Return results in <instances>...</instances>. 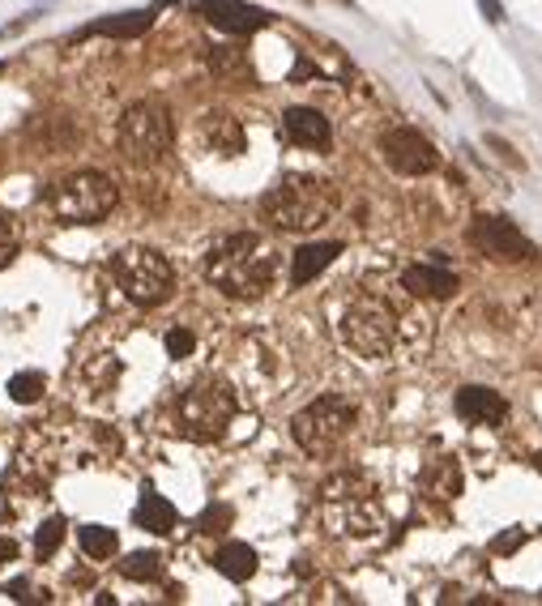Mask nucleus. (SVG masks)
<instances>
[{
    "instance_id": "7c9ffc66",
    "label": "nucleus",
    "mask_w": 542,
    "mask_h": 606,
    "mask_svg": "<svg viewBox=\"0 0 542 606\" xmlns=\"http://www.w3.org/2000/svg\"><path fill=\"white\" fill-rule=\"evenodd\" d=\"M521 530H508V534H500L496 542H491V551H513V547H521Z\"/></svg>"
},
{
    "instance_id": "393cba45",
    "label": "nucleus",
    "mask_w": 542,
    "mask_h": 606,
    "mask_svg": "<svg viewBox=\"0 0 542 606\" xmlns=\"http://www.w3.org/2000/svg\"><path fill=\"white\" fill-rule=\"evenodd\" d=\"M43 389H47L43 372H18V376H9V397H13V402H22V406L39 402Z\"/></svg>"
},
{
    "instance_id": "2f4dec72",
    "label": "nucleus",
    "mask_w": 542,
    "mask_h": 606,
    "mask_svg": "<svg viewBox=\"0 0 542 606\" xmlns=\"http://www.w3.org/2000/svg\"><path fill=\"white\" fill-rule=\"evenodd\" d=\"M9 560H18V542H13V538H5V534H0V568H5Z\"/></svg>"
},
{
    "instance_id": "473e14b6",
    "label": "nucleus",
    "mask_w": 542,
    "mask_h": 606,
    "mask_svg": "<svg viewBox=\"0 0 542 606\" xmlns=\"http://www.w3.org/2000/svg\"><path fill=\"white\" fill-rule=\"evenodd\" d=\"M478 5H483L487 22H504V9H500V0H478Z\"/></svg>"
},
{
    "instance_id": "6e6552de",
    "label": "nucleus",
    "mask_w": 542,
    "mask_h": 606,
    "mask_svg": "<svg viewBox=\"0 0 542 606\" xmlns=\"http://www.w3.org/2000/svg\"><path fill=\"white\" fill-rule=\"evenodd\" d=\"M350 427H355V402L342 393H325L291 419V436L304 453H329L350 436Z\"/></svg>"
},
{
    "instance_id": "5701e85b",
    "label": "nucleus",
    "mask_w": 542,
    "mask_h": 606,
    "mask_svg": "<svg viewBox=\"0 0 542 606\" xmlns=\"http://www.w3.org/2000/svg\"><path fill=\"white\" fill-rule=\"evenodd\" d=\"M77 542H82L86 560H94V564H103V560L116 555V534H111L107 525H82V530H77Z\"/></svg>"
},
{
    "instance_id": "39448f33",
    "label": "nucleus",
    "mask_w": 542,
    "mask_h": 606,
    "mask_svg": "<svg viewBox=\"0 0 542 606\" xmlns=\"http://www.w3.org/2000/svg\"><path fill=\"white\" fill-rule=\"evenodd\" d=\"M321 504H325V521L329 530L338 534H372L380 525V508H376V487L363 474H338L321 487Z\"/></svg>"
},
{
    "instance_id": "f257e3e1",
    "label": "nucleus",
    "mask_w": 542,
    "mask_h": 606,
    "mask_svg": "<svg viewBox=\"0 0 542 606\" xmlns=\"http://www.w3.org/2000/svg\"><path fill=\"white\" fill-rule=\"evenodd\" d=\"M278 274V252L257 231H231L205 252V278L231 299H261Z\"/></svg>"
},
{
    "instance_id": "4be33fe9",
    "label": "nucleus",
    "mask_w": 542,
    "mask_h": 606,
    "mask_svg": "<svg viewBox=\"0 0 542 606\" xmlns=\"http://www.w3.org/2000/svg\"><path fill=\"white\" fill-rule=\"evenodd\" d=\"M210 69H214L218 82H231V86L252 82V65H248L244 47H214V52H210Z\"/></svg>"
},
{
    "instance_id": "dca6fc26",
    "label": "nucleus",
    "mask_w": 542,
    "mask_h": 606,
    "mask_svg": "<svg viewBox=\"0 0 542 606\" xmlns=\"http://www.w3.org/2000/svg\"><path fill=\"white\" fill-rule=\"evenodd\" d=\"M402 286L419 299H449L457 291V274H449L440 265H410L402 274Z\"/></svg>"
},
{
    "instance_id": "bb28decb",
    "label": "nucleus",
    "mask_w": 542,
    "mask_h": 606,
    "mask_svg": "<svg viewBox=\"0 0 542 606\" xmlns=\"http://www.w3.org/2000/svg\"><path fill=\"white\" fill-rule=\"evenodd\" d=\"M231 504H214V508H205V513H201V521H197V530L201 534H222V530H227V525H231Z\"/></svg>"
},
{
    "instance_id": "1a4fd4ad",
    "label": "nucleus",
    "mask_w": 542,
    "mask_h": 606,
    "mask_svg": "<svg viewBox=\"0 0 542 606\" xmlns=\"http://www.w3.org/2000/svg\"><path fill=\"white\" fill-rule=\"evenodd\" d=\"M171 150V116L163 103H137L124 111L120 120V154L133 167H154L163 163Z\"/></svg>"
},
{
    "instance_id": "20e7f679",
    "label": "nucleus",
    "mask_w": 542,
    "mask_h": 606,
    "mask_svg": "<svg viewBox=\"0 0 542 606\" xmlns=\"http://www.w3.org/2000/svg\"><path fill=\"white\" fill-rule=\"evenodd\" d=\"M116 184H111V175L103 171H73L65 180L52 184V193H47V205H52V214L60 222H103L111 210H116Z\"/></svg>"
},
{
    "instance_id": "423d86ee",
    "label": "nucleus",
    "mask_w": 542,
    "mask_h": 606,
    "mask_svg": "<svg viewBox=\"0 0 542 606\" xmlns=\"http://www.w3.org/2000/svg\"><path fill=\"white\" fill-rule=\"evenodd\" d=\"M342 342L363 359L389 355L397 342V312L380 295H355L342 312Z\"/></svg>"
},
{
    "instance_id": "b1692460",
    "label": "nucleus",
    "mask_w": 542,
    "mask_h": 606,
    "mask_svg": "<svg viewBox=\"0 0 542 606\" xmlns=\"http://www.w3.org/2000/svg\"><path fill=\"white\" fill-rule=\"evenodd\" d=\"M120 572L129 581H158L167 572V564H163V555H158V551H133V555H124V560H120Z\"/></svg>"
},
{
    "instance_id": "cd10ccee",
    "label": "nucleus",
    "mask_w": 542,
    "mask_h": 606,
    "mask_svg": "<svg viewBox=\"0 0 542 606\" xmlns=\"http://www.w3.org/2000/svg\"><path fill=\"white\" fill-rule=\"evenodd\" d=\"M13 257H18V231H13V222L0 214V269H5Z\"/></svg>"
},
{
    "instance_id": "a878e982",
    "label": "nucleus",
    "mask_w": 542,
    "mask_h": 606,
    "mask_svg": "<svg viewBox=\"0 0 542 606\" xmlns=\"http://www.w3.org/2000/svg\"><path fill=\"white\" fill-rule=\"evenodd\" d=\"M60 542H65V521L60 517H47L39 525V534H35V551H39V560H47V555H56L60 551Z\"/></svg>"
},
{
    "instance_id": "0eeeda50",
    "label": "nucleus",
    "mask_w": 542,
    "mask_h": 606,
    "mask_svg": "<svg viewBox=\"0 0 542 606\" xmlns=\"http://www.w3.org/2000/svg\"><path fill=\"white\" fill-rule=\"evenodd\" d=\"M111 278H116L120 295L141 303V308H154V303L171 299V286H175V274L163 252L154 248H124L116 252L111 261Z\"/></svg>"
},
{
    "instance_id": "412c9836",
    "label": "nucleus",
    "mask_w": 542,
    "mask_h": 606,
    "mask_svg": "<svg viewBox=\"0 0 542 606\" xmlns=\"http://www.w3.org/2000/svg\"><path fill=\"white\" fill-rule=\"evenodd\" d=\"M137 525L141 530H154V534H167L175 525V504L146 487L141 491V504H137Z\"/></svg>"
},
{
    "instance_id": "2eb2a0df",
    "label": "nucleus",
    "mask_w": 542,
    "mask_h": 606,
    "mask_svg": "<svg viewBox=\"0 0 542 606\" xmlns=\"http://www.w3.org/2000/svg\"><path fill=\"white\" fill-rule=\"evenodd\" d=\"M282 133L291 146H304V150H321L329 146V120L321 116V111H312V107H291V111H282Z\"/></svg>"
},
{
    "instance_id": "a211bd4d",
    "label": "nucleus",
    "mask_w": 542,
    "mask_h": 606,
    "mask_svg": "<svg viewBox=\"0 0 542 606\" xmlns=\"http://www.w3.org/2000/svg\"><path fill=\"white\" fill-rule=\"evenodd\" d=\"M158 9H137V13H124V18H103V22H90L82 30V39H94V35H107V39H137L146 35L154 26Z\"/></svg>"
},
{
    "instance_id": "f8f14e48",
    "label": "nucleus",
    "mask_w": 542,
    "mask_h": 606,
    "mask_svg": "<svg viewBox=\"0 0 542 606\" xmlns=\"http://www.w3.org/2000/svg\"><path fill=\"white\" fill-rule=\"evenodd\" d=\"M197 13L214 30H222V35H252V30H261L269 22L261 9L244 5V0H201Z\"/></svg>"
},
{
    "instance_id": "aec40b11",
    "label": "nucleus",
    "mask_w": 542,
    "mask_h": 606,
    "mask_svg": "<svg viewBox=\"0 0 542 606\" xmlns=\"http://www.w3.org/2000/svg\"><path fill=\"white\" fill-rule=\"evenodd\" d=\"M214 568L227 581H248L252 572H257V551H252L248 542H227V547L214 555Z\"/></svg>"
},
{
    "instance_id": "f03ea898",
    "label": "nucleus",
    "mask_w": 542,
    "mask_h": 606,
    "mask_svg": "<svg viewBox=\"0 0 542 606\" xmlns=\"http://www.w3.org/2000/svg\"><path fill=\"white\" fill-rule=\"evenodd\" d=\"M338 210V188L316 175H286L261 197V214L282 231H316Z\"/></svg>"
},
{
    "instance_id": "4468645a",
    "label": "nucleus",
    "mask_w": 542,
    "mask_h": 606,
    "mask_svg": "<svg viewBox=\"0 0 542 606\" xmlns=\"http://www.w3.org/2000/svg\"><path fill=\"white\" fill-rule=\"evenodd\" d=\"M457 414L466 423H478V427H500L508 419V402L496 393V389H483V385H466L457 393Z\"/></svg>"
},
{
    "instance_id": "9b49d317",
    "label": "nucleus",
    "mask_w": 542,
    "mask_h": 606,
    "mask_svg": "<svg viewBox=\"0 0 542 606\" xmlns=\"http://www.w3.org/2000/svg\"><path fill=\"white\" fill-rule=\"evenodd\" d=\"M380 154H385V163L397 175H427L440 163L436 146L419 129H389L385 137H380Z\"/></svg>"
},
{
    "instance_id": "c756f323",
    "label": "nucleus",
    "mask_w": 542,
    "mask_h": 606,
    "mask_svg": "<svg viewBox=\"0 0 542 606\" xmlns=\"http://www.w3.org/2000/svg\"><path fill=\"white\" fill-rule=\"evenodd\" d=\"M5 594H9L13 602H30V598H35V594H30V581H22V577H18V581H9V585H5Z\"/></svg>"
},
{
    "instance_id": "f3484780",
    "label": "nucleus",
    "mask_w": 542,
    "mask_h": 606,
    "mask_svg": "<svg viewBox=\"0 0 542 606\" xmlns=\"http://www.w3.org/2000/svg\"><path fill=\"white\" fill-rule=\"evenodd\" d=\"M338 252L342 244L338 239H325V244H304L295 252V261H291V286H308L321 269H329L333 261H338Z\"/></svg>"
},
{
    "instance_id": "c85d7f7f",
    "label": "nucleus",
    "mask_w": 542,
    "mask_h": 606,
    "mask_svg": "<svg viewBox=\"0 0 542 606\" xmlns=\"http://www.w3.org/2000/svg\"><path fill=\"white\" fill-rule=\"evenodd\" d=\"M193 346H197V338L188 329H171L167 333V355L171 359H188V355H193Z\"/></svg>"
},
{
    "instance_id": "6ab92c4d",
    "label": "nucleus",
    "mask_w": 542,
    "mask_h": 606,
    "mask_svg": "<svg viewBox=\"0 0 542 606\" xmlns=\"http://www.w3.org/2000/svg\"><path fill=\"white\" fill-rule=\"evenodd\" d=\"M423 491L427 496H440V500H453L461 491V470L453 457H432L423 470Z\"/></svg>"
},
{
    "instance_id": "7ed1b4c3",
    "label": "nucleus",
    "mask_w": 542,
    "mask_h": 606,
    "mask_svg": "<svg viewBox=\"0 0 542 606\" xmlns=\"http://www.w3.org/2000/svg\"><path fill=\"white\" fill-rule=\"evenodd\" d=\"M231 419H235V393L222 380H197V385H188L175 397V410H171L175 432L193 444L222 440Z\"/></svg>"
},
{
    "instance_id": "ddd939ff",
    "label": "nucleus",
    "mask_w": 542,
    "mask_h": 606,
    "mask_svg": "<svg viewBox=\"0 0 542 606\" xmlns=\"http://www.w3.org/2000/svg\"><path fill=\"white\" fill-rule=\"evenodd\" d=\"M197 137L210 154H222V158L244 154V124H239L231 111H218V107L205 111V116L197 120Z\"/></svg>"
},
{
    "instance_id": "9d476101",
    "label": "nucleus",
    "mask_w": 542,
    "mask_h": 606,
    "mask_svg": "<svg viewBox=\"0 0 542 606\" xmlns=\"http://www.w3.org/2000/svg\"><path fill=\"white\" fill-rule=\"evenodd\" d=\"M466 239L478 252H483V257H491V261H508V265H513V261H530L534 257L530 239H525L508 218H496V214H478L470 222Z\"/></svg>"
}]
</instances>
